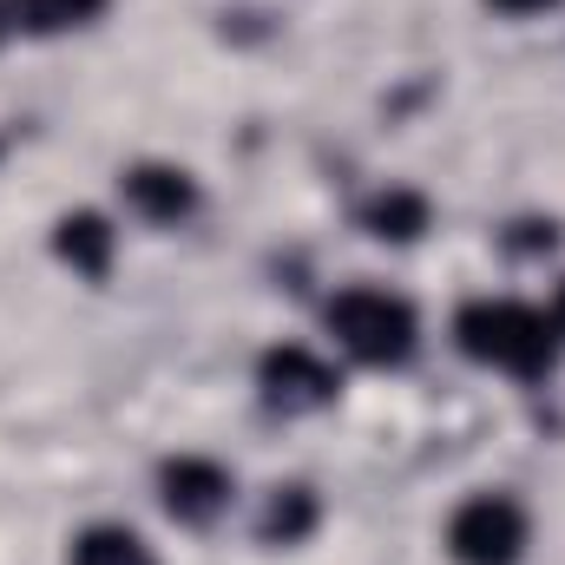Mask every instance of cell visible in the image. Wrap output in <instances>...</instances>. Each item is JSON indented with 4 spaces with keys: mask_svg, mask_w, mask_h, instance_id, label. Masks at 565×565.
<instances>
[{
    "mask_svg": "<svg viewBox=\"0 0 565 565\" xmlns=\"http://www.w3.org/2000/svg\"><path fill=\"white\" fill-rule=\"evenodd\" d=\"M454 335H460V349L473 355V362H487V369H507V375H520V382H540V375H553V362H559V329H553V316L546 309H533V302H493V296H480V302H467L460 316H454Z\"/></svg>",
    "mask_w": 565,
    "mask_h": 565,
    "instance_id": "1",
    "label": "cell"
},
{
    "mask_svg": "<svg viewBox=\"0 0 565 565\" xmlns=\"http://www.w3.org/2000/svg\"><path fill=\"white\" fill-rule=\"evenodd\" d=\"M329 329L349 355L388 369V362H408L415 342H422V322H415V302L408 296H388V289H342L329 302Z\"/></svg>",
    "mask_w": 565,
    "mask_h": 565,
    "instance_id": "2",
    "label": "cell"
},
{
    "mask_svg": "<svg viewBox=\"0 0 565 565\" xmlns=\"http://www.w3.org/2000/svg\"><path fill=\"white\" fill-rule=\"evenodd\" d=\"M447 553L460 565H520L526 553V507L507 493H473L447 520Z\"/></svg>",
    "mask_w": 565,
    "mask_h": 565,
    "instance_id": "3",
    "label": "cell"
},
{
    "mask_svg": "<svg viewBox=\"0 0 565 565\" xmlns=\"http://www.w3.org/2000/svg\"><path fill=\"white\" fill-rule=\"evenodd\" d=\"M257 388H264V402L282 408V415H309V408H329L335 402V369L316 349L282 342V349H270L257 362Z\"/></svg>",
    "mask_w": 565,
    "mask_h": 565,
    "instance_id": "4",
    "label": "cell"
},
{
    "mask_svg": "<svg viewBox=\"0 0 565 565\" xmlns=\"http://www.w3.org/2000/svg\"><path fill=\"white\" fill-rule=\"evenodd\" d=\"M158 500H164L171 520L204 526V520H217L231 507V473L217 460H204V454H171L158 467Z\"/></svg>",
    "mask_w": 565,
    "mask_h": 565,
    "instance_id": "5",
    "label": "cell"
},
{
    "mask_svg": "<svg viewBox=\"0 0 565 565\" xmlns=\"http://www.w3.org/2000/svg\"><path fill=\"white\" fill-rule=\"evenodd\" d=\"M126 204L139 211L145 224H178V217L198 211V184L178 164H132L126 171Z\"/></svg>",
    "mask_w": 565,
    "mask_h": 565,
    "instance_id": "6",
    "label": "cell"
},
{
    "mask_svg": "<svg viewBox=\"0 0 565 565\" xmlns=\"http://www.w3.org/2000/svg\"><path fill=\"white\" fill-rule=\"evenodd\" d=\"M113 224L99 217V211H66L60 224H53V250H60V264H73L79 277H106L113 270Z\"/></svg>",
    "mask_w": 565,
    "mask_h": 565,
    "instance_id": "7",
    "label": "cell"
},
{
    "mask_svg": "<svg viewBox=\"0 0 565 565\" xmlns=\"http://www.w3.org/2000/svg\"><path fill=\"white\" fill-rule=\"evenodd\" d=\"M362 231L382 237V244H415V237L427 231V198L422 191H408V184L375 191V198L362 204Z\"/></svg>",
    "mask_w": 565,
    "mask_h": 565,
    "instance_id": "8",
    "label": "cell"
},
{
    "mask_svg": "<svg viewBox=\"0 0 565 565\" xmlns=\"http://www.w3.org/2000/svg\"><path fill=\"white\" fill-rule=\"evenodd\" d=\"M316 520H322V507H316L309 487H277L270 507H264V520H257V533H264L270 546H302V540L316 533Z\"/></svg>",
    "mask_w": 565,
    "mask_h": 565,
    "instance_id": "9",
    "label": "cell"
},
{
    "mask_svg": "<svg viewBox=\"0 0 565 565\" xmlns=\"http://www.w3.org/2000/svg\"><path fill=\"white\" fill-rule=\"evenodd\" d=\"M13 33H73L106 13V0H7Z\"/></svg>",
    "mask_w": 565,
    "mask_h": 565,
    "instance_id": "10",
    "label": "cell"
},
{
    "mask_svg": "<svg viewBox=\"0 0 565 565\" xmlns=\"http://www.w3.org/2000/svg\"><path fill=\"white\" fill-rule=\"evenodd\" d=\"M73 565H158V559H151V546H145L139 533H126V526H86L73 540Z\"/></svg>",
    "mask_w": 565,
    "mask_h": 565,
    "instance_id": "11",
    "label": "cell"
},
{
    "mask_svg": "<svg viewBox=\"0 0 565 565\" xmlns=\"http://www.w3.org/2000/svg\"><path fill=\"white\" fill-rule=\"evenodd\" d=\"M507 244H513L520 257H533V250H553V244H559V231H553V217H546V224H540V217H526V224H513V237H507Z\"/></svg>",
    "mask_w": 565,
    "mask_h": 565,
    "instance_id": "12",
    "label": "cell"
},
{
    "mask_svg": "<svg viewBox=\"0 0 565 565\" xmlns=\"http://www.w3.org/2000/svg\"><path fill=\"white\" fill-rule=\"evenodd\" d=\"M500 13H513V20H526V13H546V7H559V0H493Z\"/></svg>",
    "mask_w": 565,
    "mask_h": 565,
    "instance_id": "13",
    "label": "cell"
},
{
    "mask_svg": "<svg viewBox=\"0 0 565 565\" xmlns=\"http://www.w3.org/2000/svg\"><path fill=\"white\" fill-rule=\"evenodd\" d=\"M546 316H553V329H559V342H565V282H559V296H553V309H546Z\"/></svg>",
    "mask_w": 565,
    "mask_h": 565,
    "instance_id": "14",
    "label": "cell"
},
{
    "mask_svg": "<svg viewBox=\"0 0 565 565\" xmlns=\"http://www.w3.org/2000/svg\"><path fill=\"white\" fill-rule=\"evenodd\" d=\"M7 33H13V13H7V0H0V40H7Z\"/></svg>",
    "mask_w": 565,
    "mask_h": 565,
    "instance_id": "15",
    "label": "cell"
}]
</instances>
